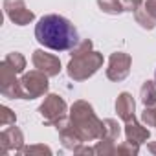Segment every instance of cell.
I'll return each mask as SVG.
<instances>
[{
  "label": "cell",
  "mask_w": 156,
  "mask_h": 156,
  "mask_svg": "<svg viewBox=\"0 0 156 156\" xmlns=\"http://www.w3.org/2000/svg\"><path fill=\"white\" fill-rule=\"evenodd\" d=\"M143 121L149 125V127H156V105L154 108L152 107H145V112H143Z\"/></svg>",
  "instance_id": "e0dca14e"
},
{
  "label": "cell",
  "mask_w": 156,
  "mask_h": 156,
  "mask_svg": "<svg viewBox=\"0 0 156 156\" xmlns=\"http://www.w3.org/2000/svg\"><path fill=\"white\" fill-rule=\"evenodd\" d=\"M35 37L44 48H50L53 51L72 50L79 42V35H77L75 26L61 15L42 17L35 26Z\"/></svg>",
  "instance_id": "6da1fadb"
},
{
  "label": "cell",
  "mask_w": 156,
  "mask_h": 156,
  "mask_svg": "<svg viewBox=\"0 0 156 156\" xmlns=\"http://www.w3.org/2000/svg\"><path fill=\"white\" fill-rule=\"evenodd\" d=\"M17 73H20L24 68H26V59H24V55H20L19 51H13V53H9L6 59H4Z\"/></svg>",
  "instance_id": "9a60e30c"
},
{
  "label": "cell",
  "mask_w": 156,
  "mask_h": 156,
  "mask_svg": "<svg viewBox=\"0 0 156 156\" xmlns=\"http://www.w3.org/2000/svg\"><path fill=\"white\" fill-rule=\"evenodd\" d=\"M134 17H136V22L141 26V28H147V30H152L156 26V17H152L145 8H138L134 11Z\"/></svg>",
  "instance_id": "7c38bea8"
},
{
  "label": "cell",
  "mask_w": 156,
  "mask_h": 156,
  "mask_svg": "<svg viewBox=\"0 0 156 156\" xmlns=\"http://www.w3.org/2000/svg\"><path fill=\"white\" fill-rule=\"evenodd\" d=\"M130 72V57L123 51H116L108 59L107 77L110 81H123Z\"/></svg>",
  "instance_id": "8992f818"
},
{
  "label": "cell",
  "mask_w": 156,
  "mask_h": 156,
  "mask_svg": "<svg viewBox=\"0 0 156 156\" xmlns=\"http://www.w3.org/2000/svg\"><path fill=\"white\" fill-rule=\"evenodd\" d=\"M141 2H143V0H121V4H123V8L127 11H136Z\"/></svg>",
  "instance_id": "ac0fdd59"
},
{
  "label": "cell",
  "mask_w": 156,
  "mask_h": 156,
  "mask_svg": "<svg viewBox=\"0 0 156 156\" xmlns=\"http://www.w3.org/2000/svg\"><path fill=\"white\" fill-rule=\"evenodd\" d=\"M116 110H118L119 118L125 119V121L134 118V99H132V96L129 92L119 94V98L116 101Z\"/></svg>",
  "instance_id": "9c48e42d"
},
{
  "label": "cell",
  "mask_w": 156,
  "mask_h": 156,
  "mask_svg": "<svg viewBox=\"0 0 156 156\" xmlns=\"http://www.w3.org/2000/svg\"><path fill=\"white\" fill-rule=\"evenodd\" d=\"M154 83H156V72H154Z\"/></svg>",
  "instance_id": "7402d4cb"
},
{
  "label": "cell",
  "mask_w": 156,
  "mask_h": 156,
  "mask_svg": "<svg viewBox=\"0 0 156 156\" xmlns=\"http://www.w3.org/2000/svg\"><path fill=\"white\" fill-rule=\"evenodd\" d=\"M72 118V125L75 127V130L79 132V136L85 140H94V138H101L103 134V121H99L94 114V108L87 103V101H75L70 112Z\"/></svg>",
  "instance_id": "7a4b0ae2"
},
{
  "label": "cell",
  "mask_w": 156,
  "mask_h": 156,
  "mask_svg": "<svg viewBox=\"0 0 156 156\" xmlns=\"http://www.w3.org/2000/svg\"><path fill=\"white\" fill-rule=\"evenodd\" d=\"M92 51V41H83V42H77L73 48H72V57H79V55H85Z\"/></svg>",
  "instance_id": "2e32d148"
},
{
  "label": "cell",
  "mask_w": 156,
  "mask_h": 156,
  "mask_svg": "<svg viewBox=\"0 0 156 156\" xmlns=\"http://www.w3.org/2000/svg\"><path fill=\"white\" fill-rule=\"evenodd\" d=\"M125 132H127V141H130V143H132V141H134V143H141V141H145V140L149 138V130L143 129L134 118L127 121Z\"/></svg>",
  "instance_id": "30bf717a"
},
{
  "label": "cell",
  "mask_w": 156,
  "mask_h": 156,
  "mask_svg": "<svg viewBox=\"0 0 156 156\" xmlns=\"http://www.w3.org/2000/svg\"><path fill=\"white\" fill-rule=\"evenodd\" d=\"M22 99H35L48 90V75L41 70H33L20 79Z\"/></svg>",
  "instance_id": "277c9868"
},
{
  "label": "cell",
  "mask_w": 156,
  "mask_h": 156,
  "mask_svg": "<svg viewBox=\"0 0 156 156\" xmlns=\"http://www.w3.org/2000/svg\"><path fill=\"white\" fill-rule=\"evenodd\" d=\"M39 110H41L46 123H53V125L59 127L62 123V118H64V112H66V103L59 96L51 94V96H48L44 99V103L41 105Z\"/></svg>",
  "instance_id": "5b68a950"
},
{
  "label": "cell",
  "mask_w": 156,
  "mask_h": 156,
  "mask_svg": "<svg viewBox=\"0 0 156 156\" xmlns=\"http://www.w3.org/2000/svg\"><path fill=\"white\" fill-rule=\"evenodd\" d=\"M145 9H147L152 17H156V0H147V2H145Z\"/></svg>",
  "instance_id": "ffe728a7"
},
{
  "label": "cell",
  "mask_w": 156,
  "mask_h": 156,
  "mask_svg": "<svg viewBox=\"0 0 156 156\" xmlns=\"http://www.w3.org/2000/svg\"><path fill=\"white\" fill-rule=\"evenodd\" d=\"M140 96H141V101L145 107H154L156 105V83L145 81L140 90Z\"/></svg>",
  "instance_id": "8fae6325"
},
{
  "label": "cell",
  "mask_w": 156,
  "mask_h": 156,
  "mask_svg": "<svg viewBox=\"0 0 156 156\" xmlns=\"http://www.w3.org/2000/svg\"><path fill=\"white\" fill-rule=\"evenodd\" d=\"M119 136V125L114 119H105L103 121V134L101 140L103 141H114Z\"/></svg>",
  "instance_id": "4fadbf2b"
},
{
  "label": "cell",
  "mask_w": 156,
  "mask_h": 156,
  "mask_svg": "<svg viewBox=\"0 0 156 156\" xmlns=\"http://www.w3.org/2000/svg\"><path fill=\"white\" fill-rule=\"evenodd\" d=\"M8 123H15V114H11V110L8 107L2 108V125H8Z\"/></svg>",
  "instance_id": "d6986e66"
},
{
  "label": "cell",
  "mask_w": 156,
  "mask_h": 156,
  "mask_svg": "<svg viewBox=\"0 0 156 156\" xmlns=\"http://www.w3.org/2000/svg\"><path fill=\"white\" fill-rule=\"evenodd\" d=\"M103 64V55L98 51H88L85 55L73 57L68 64V75L75 81L88 79L90 75H94Z\"/></svg>",
  "instance_id": "3957f363"
},
{
  "label": "cell",
  "mask_w": 156,
  "mask_h": 156,
  "mask_svg": "<svg viewBox=\"0 0 156 156\" xmlns=\"http://www.w3.org/2000/svg\"><path fill=\"white\" fill-rule=\"evenodd\" d=\"M4 11L8 19L19 26H26L35 19V15L26 8L24 0H4Z\"/></svg>",
  "instance_id": "52a82bcc"
},
{
  "label": "cell",
  "mask_w": 156,
  "mask_h": 156,
  "mask_svg": "<svg viewBox=\"0 0 156 156\" xmlns=\"http://www.w3.org/2000/svg\"><path fill=\"white\" fill-rule=\"evenodd\" d=\"M31 61H33V66L37 70L44 72L48 77H53V75H57L61 72V61H59V57H55L51 53H46L42 50H35Z\"/></svg>",
  "instance_id": "ba28073f"
},
{
  "label": "cell",
  "mask_w": 156,
  "mask_h": 156,
  "mask_svg": "<svg viewBox=\"0 0 156 156\" xmlns=\"http://www.w3.org/2000/svg\"><path fill=\"white\" fill-rule=\"evenodd\" d=\"M151 151L154 152V151H156V145H151Z\"/></svg>",
  "instance_id": "44dd1931"
},
{
  "label": "cell",
  "mask_w": 156,
  "mask_h": 156,
  "mask_svg": "<svg viewBox=\"0 0 156 156\" xmlns=\"http://www.w3.org/2000/svg\"><path fill=\"white\" fill-rule=\"evenodd\" d=\"M98 6L108 15H118V13L125 11L121 0H98Z\"/></svg>",
  "instance_id": "5bb4252c"
}]
</instances>
